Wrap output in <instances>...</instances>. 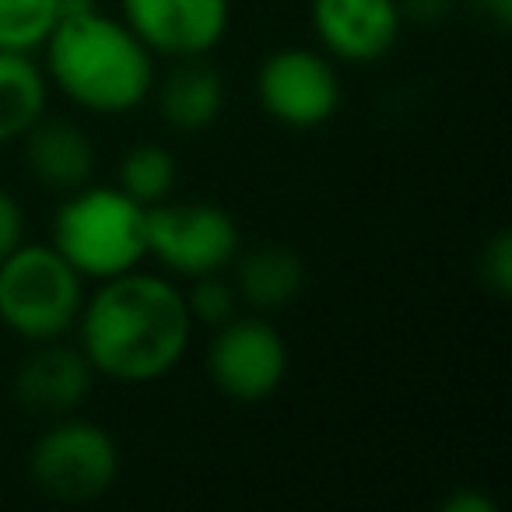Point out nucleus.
Here are the masks:
<instances>
[{"mask_svg": "<svg viewBox=\"0 0 512 512\" xmlns=\"http://www.w3.org/2000/svg\"><path fill=\"white\" fill-rule=\"evenodd\" d=\"M50 81L32 53L0 50V144L22 141L46 116Z\"/></svg>", "mask_w": 512, "mask_h": 512, "instance_id": "2eb2a0df", "label": "nucleus"}, {"mask_svg": "<svg viewBox=\"0 0 512 512\" xmlns=\"http://www.w3.org/2000/svg\"><path fill=\"white\" fill-rule=\"evenodd\" d=\"M456 0H400V15H404V22L411 18V22H421V25H432V22H442V18L453 11Z\"/></svg>", "mask_w": 512, "mask_h": 512, "instance_id": "412c9836", "label": "nucleus"}, {"mask_svg": "<svg viewBox=\"0 0 512 512\" xmlns=\"http://www.w3.org/2000/svg\"><path fill=\"white\" fill-rule=\"evenodd\" d=\"M183 288L141 267L99 281L78 316V348L95 376L123 386H148L183 365L193 341Z\"/></svg>", "mask_w": 512, "mask_h": 512, "instance_id": "f257e3e1", "label": "nucleus"}, {"mask_svg": "<svg viewBox=\"0 0 512 512\" xmlns=\"http://www.w3.org/2000/svg\"><path fill=\"white\" fill-rule=\"evenodd\" d=\"M442 512H495V502L484 491L460 488L442 502Z\"/></svg>", "mask_w": 512, "mask_h": 512, "instance_id": "4be33fe9", "label": "nucleus"}, {"mask_svg": "<svg viewBox=\"0 0 512 512\" xmlns=\"http://www.w3.org/2000/svg\"><path fill=\"white\" fill-rule=\"evenodd\" d=\"M183 299L190 309V320L214 330L235 316L239 292H235V285H228L225 274H204V278L190 281V292H183Z\"/></svg>", "mask_w": 512, "mask_h": 512, "instance_id": "a211bd4d", "label": "nucleus"}, {"mask_svg": "<svg viewBox=\"0 0 512 512\" xmlns=\"http://www.w3.org/2000/svg\"><path fill=\"white\" fill-rule=\"evenodd\" d=\"M256 102L278 127L320 130L344 102L341 74L323 50L281 46L256 71Z\"/></svg>", "mask_w": 512, "mask_h": 512, "instance_id": "6e6552de", "label": "nucleus"}, {"mask_svg": "<svg viewBox=\"0 0 512 512\" xmlns=\"http://www.w3.org/2000/svg\"><path fill=\"white\" fill-rule=\"evenodd\" d=\"M242 249L239 221L211 200H162L148 207V256L176 278L225 274Z\"/></svg>", "mask_w": 512, "mask_h": 512, "instance_id": "423d86ee", "label": "nucleus"}, {"mask_svg": "<svg viewBox=\"0 0 512 512\" xmlns=\"http://www.w3.org/2000/svg\"><path fill=\"white\" fill-rule=\"evenodd\" d=\"M176 176H179L176 155H172L169 148H162V144L148 141V144H134V148L123 155L116 186H120L127 197H134L137 204L155 207L172 197Z\"/></svg>", "mask_w": 512, "mask_h": 512, "instance_id": "dca6fc26", "label": "nucleus"}, {"mask_svg": "<svg viewBox=\"0 0 512 512\" xmlns=\"http://www.w3.org/2000/svg\"><path fill=\"white\" fill-rule=\"evenodd\" d=\"M18 242H25V211L15 193H8L0 186V260H4Z\"/></svg>", "mask_w": 512, "mask_h": 512, "instance_id": "aec40b11", "label": "nucleus"}, {"mask_svg": "<svg viewBox=\"0 0 512 512\" xmlns=\"http://www.w3.org/2000/svg\"><path fill=\"white\" fill-rule=\"evenodd\" d=\"M481 285L498 299L512 292V235L495 232L481 249Z\"/></svg>", "mask_w": 512, "mask_h": 512, "instance_id": "6ab92c4d", "label": "nucleus"}, {"mask_svg": "<svg viewBox=\"0 0 512 512\" xmlns=\"http://www.w3.org/2000/svg\"><path fill=\"white\" fill-rule=\"evenodd\" d=\"M25 165L46 186V190L71 193L78 186L92 183V172L99 165L95 141L85 127L71 120L43 116L29 134L22 137Z\"/></svg>", "mask_w": 512, "mask_h": 512, "instance_id": "f8f14e48", "label": "nucleus"}, {"mask_svg": "<svg viewBox=\"0 0 512 512\" xmlns=\"http://www.w3.org/2000/svg\"><path fill=\"white\" fill-rule=\"evenodd\" d=\"M309 22L334 64H379L400 43V0H313Z\"/></svg>", "mask_w": 512, "mask_h": 512, "instance_id": "9d476101", "label": "nucleus"}, {"mask_svg": "<svg viewBox=\"0 0 512 512\" xmlns=\"http://www.w3.org/2000/svg\"><path fill=\"white\" fill-rule=\"evenodd\" d=\"M95 383V369L85 351L64 341L32 344V351L15 369V397L29 414L64 418L88 400Z\"/></svg>", "mask_w": 512, "mask_h": 512, "instance_id": "9b49d317", "label": "nucleus"}, {"mask_svg": "<svg viewBox=\"0 0 512 512\" xmlns=\"http://www.w3.org/2000/svg\"><path fill=\"white\" fill-rule=\"evenodd\" d=\"M43 57L46 81L95 116L134 113L155 88V53L120 15L99 8L60 18L43 43Z\"/></svg>", "mask_w": 512, "mask_h": 512, "instance_id": "f03ea898", "label": "nucleus"}, {"mask_svg": "<svg viewBox=\"0 0 512 512\" xmlns=\"http://www.w3.org/2000/svg\"><path fill=\"white\" fill-rule=\"evenodd\" d=\"M151 92L162 120L176 134H204L225 113V81L207 64V57L172 60V71Z\"/></svg>", "mask_w": 512, "mask_h": 512, "instance_id": "ddd939ff", "label": "nucleus"}, {"mask_svg": "<svg viewBox=\"0 0 512 512\" xmlns=\"http://www.w3.org/2000/svg\"><path fill=\"white\" fill-rule=\"evenodd\" d=\"M85 278L50 242H18L0 260V323L29 344L64 341L78 327Z\"/></svg>", "mask_w": 512, "mask_h": 512, "instance_id": "20e7f679", "label": "nucleus"}, {"mask_svg": "<svg viewBox=\"0 0 512 512\" xmlns=\"http://www.w3.org/2000/svg\"><path fill=\"white\" fill-rule=\"evenodd\" d=\"M60 22V0H0V50L39 53Z\"/></svg>", "mask_w": 512, "mask_h": 512, "instance_id": "f3484780", "label": "nucleus"}, {"mask_svg": "<svg viewBox=\"0 0 512 512\" xmlns=\"http://www.w3.org/2000/svg\"><path fill=\"white\" fill-rule=\"evenodd\" d=\"M235 292L246 306L271 313L285 309L306 288V260L285 242H264L235 256Z\"/></svg>", "mask_w": 512, "mask_h": 512, "instance_id": "4468645a", "label": "nucleus"}, {"mask_svg": "<svg viewBox=\"0 0 512 512\" xmlns=\"http://www.w3.org/2000/svg\"><path fill=\"white\" fill-rule=\"evenodd\" d=\"M50 246L85 281L127 274L148 260V207L120 186L85 183L53 214Z\"/></svg>", "mask_w": 512, "mask_h": 512, "instance_id": "7ed1b4c3", "label": "nucleus"}, {"mask_svg": "<svg viewBox=\"0 0 512 512\" xmlns=\"http://www.w3.org/2000/svg\"><path fill=\"white\" fill-rule=\"evenodd\" d=\"M474 8L495 32H509L512 25V0H474Z\"/></svg>", "mask_w": 512, "mask_h": 512, "instance_id": "5701e85b", "label": "nucleus"}, {"mask_svg": "<svg viewBox=\"0 0 512 512\" xmlns=\"http://www.w3.org/2000/svg\"><path fill=\"white\" fill-rule=\"evenodd\" d=\"M288 341L264 316H232L207 344V376L232 404H264L288 379Z\"/></svg>", "mask_w": 512, "mask_h": 512, "instance_id": "0eeeda50", "label": "nucleus"}, {"mask_svg": "<svg viewBox=\"0 0 512 512\" xmlns=\"http://www.w3.org/2000/svg\"><path fill=\"white\" fill-rule=\"evenodd\" d=\"M123 456L109 428L88 418H53V425L32 442L29 477L46 498L57 502H95L116 484Z\"/></svg>", "mask_w": 512, "mask_h": 512, "instance_id": "39448f33", "label": "nucleus"}, {"mask_svg": "<svg viewBox=\"0 0 512 512\" xmlns=\"http://www.w3.org/2000/svg\"><path fill=\"white\" fill-rule=\"evenodd\" d=\"M120 18L155 60H190L221 46L232 0H120Z\"/></svg>", "mask_w": 512, "mask_h": 512, "instance_id": "1a4fd4ad", "label": "nucleus"}]
</instances>
